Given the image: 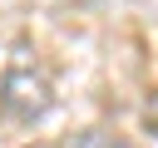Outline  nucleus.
Here are the masks:
<instances>
[{"label":"nucleus","instance_id":"f03ea898","mask_svg":"<svg viewBox=\"0 0 158 148\" xmlns=\"http://www.w3.org/2000/svg\"><path fill=\"white\" fill-rule=\"evenodd\" d=\"M118 138L114 133H104V128H84V133H74V138H59V148H114Z\"/></svg>","mask_w":158,"mask_h":148},{"label":"nucleus","instance_id":"20e7f679","mask_svg":"<svg viewBox=\"0 0 158 148\" xmlns=\"http://www.w3.org/2000/svg\"><path fill=\"white\" fill-rule=\"evenodd\" d=\"M114 148H128V143H123V138H118V143H114Z\"/></svg>","mask_w":158,"mask_h":148},{"label":"nucleus","instance_id":"7ed1b4c3","mask_svg":"<svg viewBox=\"0 0 158 148\" xmlns=\"http://www.w3.org/2000/svg\"><path fill=\"white\" fill-rule=\"evenodd\" d=\"M148 118H158V99H153V104H148Z\"/></svg>","mask_w":158,"mask_h":148},{"label":"nucleus","instance_id":"f257e3e1","mask_svg":"<svg viewBox=\"0 0 158 148\" xmlns=\"http://www.w3.org/2000/svg\"><path fill=\"white\" fill-rule=\"evenodd\" d=\"M49 104H54L49 74H44L35 59H25V49H20V54L10 59L5 79H0V109H5L10 118H20V123H35V118L49 113Z\"/></svg>","mask_w":158,"mask_h":148}]
</instances>
